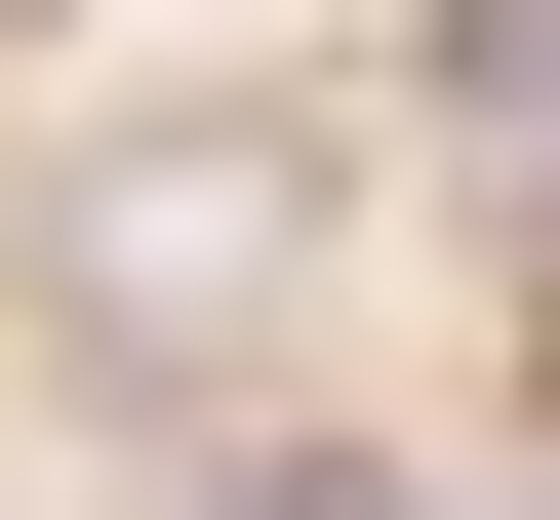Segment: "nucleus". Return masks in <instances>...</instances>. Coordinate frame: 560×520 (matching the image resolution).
Returning a JSON list of instances; mask_svg holds the SVG:
<instances>
[{
  "instance_id": "f257e3e1",
  "label": "nucleus",
  "mask_w": 560,
  "mask_h": 520,
  "mask_svg": "<svg viewBox=\"0 0 560 520\" xmlns=\"http://www.w3.org/2000/svg\"><path fill=\"white\" fill-rule=\"evenodd\" d=\"M280 200H320V161H241V120H161V161H81V200H40V280H81V321H200V280H241Z\"/></svg>"
},
{
  "instance_id": "f03ea898",
  "label": "nucleus",
  "mask_w": 560,
  "mask_h": 520,
  "mask_svg": "<svg viewBox=\"0 0 560 520\" xmlns=\"http://www.w3.org/2000/svg\"><path fill=\"white\" fill-rule=\"evenodd\" d=\"M40 41H81V0H0V81H40Z\"/></svg>"
}]
</instances>
